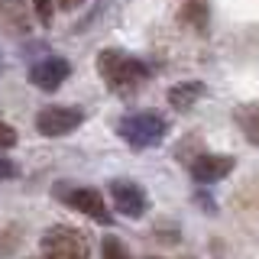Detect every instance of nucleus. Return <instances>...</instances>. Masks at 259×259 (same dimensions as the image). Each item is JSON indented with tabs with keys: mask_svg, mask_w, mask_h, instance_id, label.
<instances>
[{
	"mask_svg": "<svg viewBox=\"0 0 259 259\" xmlns=\"http://www.w3.org/2000/svg\"><path fill=\"white\" fill-rule=\"evenodd\" d=\"M97 71H101V78L107 81V88L113 94H123V97L136 94L146 84V78H149V71H146V65L140 59L117 52V49H107V52L97 55Z\"/></svg>",
	"mask_w": 259,
	"mask_h": 259,
	"instance_id": "nucleus-1",
	"label": "nucleus"
},
{
	"mask_svg": "<svg viewBox=\"0 0 259 259\" xmlns=\"http://www.w3.org/2000/svg\"><path fill=\"white\" fill-rule=\"evenodd\" d=\"M117 133L133 146V149H149L165 136V120L156 110H140L133 117H123L117 126Z\"/></svg>",
	"mask_w": 259,
	"mask_h": 259,
	"instance_id": "nucleus-2",
	"label": "nucleus"
},
{
	"mask_svg": "<svg viewBox=\"0 0 259 259\" xmlns=\"http://www.w3.org/2000/svg\"><path fill=\"white\" fill-rule=\"evenodd\" d=\"M42 259H91V243L75 227H52L42 233Z\"/></svg>",
	"mask_w": 259,
	"mask_h": 259,
	"instance_id": "nucleus-3",
	"label": "nucleus"
},
{
	"mask_svg": "<svg viewBox=\"0 0 259 259\" xmlns=\"http://www.w3.org/2000/svg\"><path fill=\"white\" fill-rule=\"evenodd\" d=\"M59 194H62V201L68 207L88 214L91 221H97V224H113V214H110L107 201L101 198V191H94V188H59Z\"/></svg>",
	"mask_w": 259,
	"mask_h": 259,
	"instance_id": "nucleus-4",
	"label": "nucleus"
},
{
	"mask_svg": "<svg viewBox=\"0 0 259 259\" xmlns=\"http://www.w3.org/2000/svg\"><path fill=\"white\" fill-rule=\"evenodd\" d=\"M81 110L78 107H62V104H49L36 113V130L42 136H65L71 133L78 123H81Z\"/></svg>",
	"mask_w": 259,
	"mask_h": 259,
	"instance_id": "nucleus-5",
	"label": "nucleus"
},
{
	"mask_svg": "<svg viewBox=\"0 0 259 259\" xmlns=\"http://www.w3.org/2000/svg\"><path fill=\"white\" fill-rule=\"evenodd\" d=\"M110 201L123 217H143L146 214V191L130 178H113L110 182Z\"/></svg>",
	"mask_w": 259,
	"mask_h": 259,
	"instance_id": "nucleus-6",
	"label": "nucleus"
},
{
	"mask_svg": "<svg viewBox=\"0 0 259 259\" xmlns=\"http://www.w3.org/2000/svg\"><path fill=\"white\" fill-rule=\"evenodd\" d=\"M68 71H71V65L65 59H39L29 68V81L39 88V91H55V88L68 78Z\"/></svg>",
	"mask_w": 259,
	"mask_h": 259,
	"instance_id": "nucleus-7",
	"label": "nucleus"
},
{
	"mask_svg": "<svg viewBox=\"0 0 259 259\" xmlns=\"http://www.w3.org/2000/svg\"><path fill=\"white\" fill-rule=\"evenodd\" d=\"M233 168V159L230 156H214V152H204V156H198L191 162V175L198 178V182H221V178Z\"/></svg>",
	"mask_w": 259,
	"mask_h": 259,
	"instance_id": "nucleus-8",
	"label": "nucleus"
},
{
	"mask_svg": "<svg viewBox=\"0 0 259 259\" xmlns=\"http://www.w3.org/2000/svg\"><path fill=\"white\" fill-rule=\"evenodd\" d=\"M201 94H204V84H201V81H185V84H175L172 91H168V104H172L175 110H188Z\"/></svg>",
	"mask_w": 259,
	"mask_h": 259,
	"instance_id": "nucleus-9",
	"label": "nucleus"
},
{
	"mask_svg": "<svg viewBox=\"0 0 259 259\" xmlns=\"http://www.w3.org/2000/svg\"><path fill=\"white\" fill-rule=\"evenodd\" d=\"M182 20L188 23V26H204L207 23V4L204 0H185V7H182Z\"/></svg>",
	"mask_w": 259,
	"mask_h": 259,
	"instance_id": "nucleus-10",
	"label": "nucleus"
},
{
	"mask_svg": "<svg viewBox=\"0 0 259 259\" xmlns=\"http://www.w3.org/2000/svg\"><path fill=\"white\" fill-rule=\"evenodd\" d=\"M101 259H130V253H126V246L117 237H107L104 246H101Z\"/></svg>",
	"mask_w": 259,
	"mask_h": 259,
	"instance_id": "nucleus-11",
	"label": "nucleus"
},
{
	"mask_svg": "<svg viewBox=\"0 0 259 259\" xmlns=\"http://www.w3.org/2000/svg\"><path fill=\"white\" fill-rule=\"evenodd\" d=\"M243 130H246L249 143H256V146H259V110H256V113H249V117L243 120Z\"/></svg>",
	"mask_w": 259,
	"mask_h": 259,
	"instance_id": "nucleus-12",
	"label": "nucleus"
},
{
	"mask_svg": "<svg viewBox=\"0 0 259 259\" xmlns=\"http://www.w3.org/2000/svg\"><path fill=\"white\" fill-rule=\"evenodd\" d=\"M36 4V16H39V23H52V0H32Z\"/></svg>",
	"mask_w": 259,
	"mask_h": 259,
	"instance_id": "nucleus-13",
	"label": "nucleus"
},
{
	"mask_svg": "<svg viewBox=\"0 0 259 259\" xmlns=\"http://www.w3.org/2000/svg\"><path fill=\"white\" fill-rule=\"evenodd\" d=\"M10 146H16V133H13V126H7L0 120V149H10Z\"/></svg>",
	"mask_w": 259,
	"mask_h": 259,
	"instance_id": "nucleus-14",
	"label": "nucleus"
},
{
	"mask_svg": "<svg viewBox=\"0 0 259 259\" xmlns=\"http://www.w3.org/2000/svg\"><path fill=\"white\" fill-rule=\"evenodd\" d=\"M16 175V165L10 159H0V182H7V178H13Z\"/></svg>",
	"mask_w": 259,
	"mask_h": 259,
	"instance_id": "nucleus-15",
	"label": "nucleus"
},
{
	"mask_svg": "<svg viewBox=\"0 0 259 259\" xmlns=\"http://www.w3.org/2000/svg\"><path fill=\"white\" fill-rule=\"evenodd\" d=\"M81 4H84V0H59V7H62V10H78Z\"/></svg>",
	"mask_w": 259,
	"mask_h": 259,
	"instance_id": "nucleus-16",
	"label": "nucleus"
}]
</instances>
